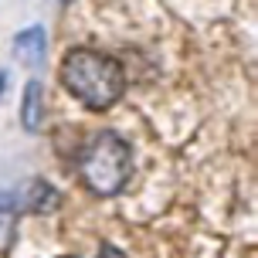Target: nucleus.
I'll list each match as a JSON object with an SVG mask.
<instances>
[{"label":"nucleus","mask_w":258,"mask_h":258,"mask_svg":"<svg viewBox=\"0 0 258 258\" xmlns=\"http://www.w3.org/2000/svg\"><path fill=\"white\" fill-rule=\"evenodd\" d=\"M61 82L89 109H109L122 99L126 72L112 54L95 48H72L61 61Z\"/></svg>","instance_id":"1"},{"label":"nucleus","mask_w":258,"mask_h":258,"mask_svg":"<svg viewBox=\"0 0 258 258\" xmlns=\"http://www.w3.org/2000/svg\"><path fill=\"white\" fill-rule=\"evenodd\" d=\"M78 170H82V180L89 183V190L102 194V197H116L133 177V146L119 133L105 129L85 146Z\"/></svg>","instance_id":"2"},{"label":"nucleus","mask_w":258,"mask_h":258,"mask_svg":"<svg viewBox=\"0 0 258 258\" xmlns=\"http://www.w3.org/2000/svg\"><path fill=\"white\" fill-rule=\"evenodd\" d=\"M14 54H17V61L24 64H41L44 61V27H27V31H21L17 38H14Z\"/></svg>","instance_id":"3"},{"label":"nucleus","mask_w":258,"mask_h":258,"mask_svg":"<svg viewBox=\"0 0 258 258\" xmlns=\"http://www.w3.org/2000/svg\"><path fill=\"white\" fill-rule=\"evenodd\" d=\"M21 122H24V129H31V133H38V126H41V85L38 82H27V89H24Z\"/></svg>","instance_id":"4"},{"label":"nucleus","mask_w":258,"mask_h":258,"mask_svg":"<svg viewBox=\"0 0 258 258\" xmlns=\"http://www.w3.org/2000/svg\"><path fill=\"white\" fill-rule=\"evenodd\" d=\"M54 204H58V194H54L48 183H44V180H34V183H31V197L24 201L27 211H51Z\"/></svg>","instance_id":"5"},{"label":"nucleus","mask_w":258,"mask_h":258,"mask_svg":"<svg viewBox=\"0 0 258 258\" xmlns=\"http://www.w3.org/2000/svg\"><path fill=\"white\" fill-rule=\"evenodd\" d=\"M95 258H126V255H122V251H119L116 245H105V248H102V251H99Z\"/></svg>","instance_id":"6"},{"label":"nucleus","mask_w":258,"mask_h":258,"mask_svg":"<svg viewBox=\"0 0 258 258\" xmlns=\"http://www.w3.org/2000/svg\"><path fill=\"white\" fill-rule=\"evenodd\" d=\"M0 92H4V75H0Z\"/></svg>","instance_id":"7"}]
</instances>
